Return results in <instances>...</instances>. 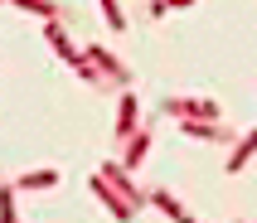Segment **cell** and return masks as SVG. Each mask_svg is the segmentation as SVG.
Segmentation results:
<instances>
[{
    "mask_svg": "<svg viewBox=\"0 0 257 223\" xmlns=\"http://www.w3.org/2000/svg\"><path fill=\"white\" fill-rule=\"evenodd\" d=\"M92 194L107 204V213H112V218H136V204H131V199L121 194L112 180H107V175H97V180H92Z\"/></svg>",
    "mask_w": 257,
    "mask_h": 223,
    "instance_id": "6da1fadb",
    "label": "cell"
},
{
    "mask_svg": "<svg viewBox=\"0 0 257 223\" xmlns=\"http://www.w3.org/2000/svg\"><path fill=\"white\" fill-rule=\"evenodd\" d=\"M102 175H107V180H112L116 189H121V194H126L131 204H136V209H141L146 199H151V194H141V189L131 184V165H126V160H102Z\"/></svg>",
    "mask_w": 257,
    "mask_h": 223,
    "instance_id": "7a4b0ae2",
    "label": "cell"
},
{
    "mask_svg": "<svg viewBox=\"0 0 257 223\" xmlns=\"http://www.w3.org/2000/svg\"><path fill=\"white\" fill-rule=\"evenodd\" d=\"M87 58H92V63H97V68L107 73V83H116V87H126V83H131V73L121 68V63H116V58L107 54V49H102V44H92V49H87Z\"/></svg>",
    "mask_w": 257,
    "mask_h": 223,
    "instance_id": "3957f363",
    "label": "cell"
},
{
    "mask_svg": "<svg viewBox=\"0 0 257 223\" xmlns=\"http://www.w3.org/2000/svg\"><path fill=\"white\" fill-rule=\"evenodd\" d=\"M151 126H136V131H131L126 136V151H121V160H126L131 170H141V160H146V151H151Z\"/></svg>",
    "mask_w": 257,
    "mask_h": 223,
    "instance_id": "277c9868",
    "label": "cell"
},
{
    "mask_svg": "<svg viewBox=\"0 0 257 223\" xmlns=\"http://www.w3.org/2000/svg\"><path fill=\"white\" fill-rule=\"evenodd\" d=\"M257 155V126L247 131V136H238V146H233V155H228V175H238V170H247V160Z\"/></svg>",
    "mask_w": 257,
    "mask_h": 223,
    "instance_id": "5b68a950",
    "label": "cell"
},
{
    "mask_svg": "<svg viewBox=\"0 0 257 223\" xmlns=\"http://www.w3.org/2000/svg\"><path fill=\"white\" fill-rule=\"evenodd\" d=\"M131 131H136V97L121 92V97H116V141H126Z\"/></svg>",
    "mask_w": 257,
    "mask_h": 223,
    "instance_id": "8992f818",
    "label": "cell"
},
{
    "mask_svg": "<svg viewBox=\"0 0 257 223\" xmlns=\"http://www.w3.org/2000/svg\"><path fill=\"white\" fill-rule=\"evenodd\" d=\"M151 204H156V209L165 213V218H189V213H185V204H180V199H175L170 189H151Z\"/></svg>",
    "mask_w": 257,
    "mask_h": 223,
    "instance_id": "52a82bcc",
    "label": "cell"
},
{
    "mask_svg": "<svg viewBox=\"0 0 257 223\" xmlns=\"http://www.w3.org/2000/svg\"><path fill=\"white\" fill-rule=\"evenodd\" d=\"M10 5H20V10H29V15H39V20H58V0H10Z\"/></svg>",
    "mask_w": 257,
    "mask_h": 223,
    "instance_id": "ba28073f",
    "label": "cell"
},
{
    "mask_svg": "<svg viewBox=\"0 0 257 223\" xmlns=\"http://www.w3.org/2000/svg\"><path fill=\"white\" fill-rule=\"evenodd\" d=\"M20 189H54L58 184V170H34V175H20Z\"/></svg>",
    "mask_w": 257,
    "mask_h": 223,
    "instance_id": "9c48e42d",
    "label": "cell"
},
{
    "mask_svg": "<svg viewBox=\"0 0 257 223\" xmlns=\"http://www.w3.org/2000/svg\"><path fill=\"white\" fill-rule=\"evenodd\" d=\"M102 15H107V25H112L116 34L126 29V10H121V0H102Z\"/></svg>",
    "mask_w": 257,
    "mask_h": 223,
    "instance_id": "30bf717a",
    "label": "cell"
},
{
    "mask_svg": "<svg viewBox=\"0 0 257 223\" xmlns=\"http://www.w3.org/2000/svg\"><path fill=\"white\" fill-rule=\"evenodd\" d=\"M189 5H194V0H170V10H189Z\"/></svg>",
    "mask_w": 257,
    "mask_h": 223,
    "instance_id": "8fae6325",
    "label": "cell"
}]
</instances>
